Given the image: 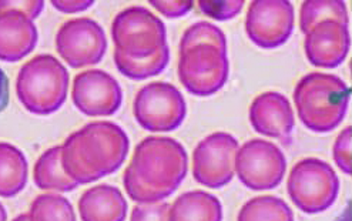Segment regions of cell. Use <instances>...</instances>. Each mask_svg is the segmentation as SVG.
<instances>
[{
	"label": "cell",
	"mask_w": 352,
	"mask_h": 221,
	"mask_svg": "<svg viewBox=\"0 0 352 221\" xmlns=\"http://www.w3.org/2000/svg\"><path fill=\"white\" fill-rule=\"evenodd\" d=\"M187 171L188 156L180 142L150 136L135 146L123 174V185L133 202L160 203L180 187Z\"/></svg>",
	"instance_id": "6da1fadb"
},
{
	"label": "cell",
	"mask_w": 352,
	"mask_h": 221,
	"mask_svg": "<svg viewBox=\"0 0 352 221\" xmlns=\"http://www.w3.org/2000/svg\"><path fill=\"white\" fill-rule=\"evenodd\" d=\"M129 149V136L119 125L91 122L65 140L62 165L73 182L90 185L119 170Z\"/></svg>",
	"instance_id": "7a4b0ae2"
},
{
	"label": "cell",
	"mask_w": 352,
	"mask_h": 221,
	"mask_svg": "<svg viewBox=\"0 0 352 221\" xmlns=\"http://www.w3.org/2000/svg\"><path fill=\"white\" fill-rule=\"evenodd\" d=\"M351 90L336 74L308 73L294 89V105L301 123L311 131L336 130L348 112Z\"/></svg>",
	"instance_id": "3957f363"
},
{
	"label": "cell",
	"mask_w": 352,
	"mask_h": 221,
	"mask_svg": "<svg viewBox=\"0 0 352 221\" xmlns=\"http://www.w3.org/2000/svg\"><path fill=\"white\" fill-rule=\"evenodd\" d=\"M69 82V72L62 62L52 54H38L19 70L16 96L29 113L49 116L65 105Z\"/></svg>",
	"instance_id": "277c9868"
},
{
	"label": "cell",
	"mask_w": 352,
	"mask_h": 221,
	"mask_svg": "<svg viewBox=\"0 0 352 221\" xmlns=\"http://www.w3.org/2000/svg\"><path fill=\"white\" fill-rule=\"evenodd\" d=\"M287 191L298 210L305 214H320L336 203L340 178L324 160L308 157L292 167Z\"/></svg>",
	"instance_id": "5b68a950"
},
{
	"label": "cell",
	"mask_w": 352,
	"mask_h": 221,
	"mask_svg": "<svg viewBox=\"0 0 352 221\" xmlns=\"http://www.w3.org/2000/svg\"><path fill=\"white\" fill-rule=\"evenodd\" d=\"M116 50L133 59H144L167 45V30L160 17L142 6H131L111 23Z\"/></svg>",
	"instance_id": "8992f818"
},
{
	"label": "cell",
	"mask_w": 352,
	"mask_h": 221,
	"mask_svg": "<svg viewBox=\"0 0 352 221\" xmlns=\"http://www.w3.org/2000/svg\"><path fill=\"white\" fill-rule=\"evenodd\" d=\"M135 122L151 133L177 130L186 118L187 105L182 92L166 82H153L137 92L133 102Z\"/></svg>",
	"instance_id": "52a82bcc"
},
{
	"label": "cell",
	"mask_w": 352,
	"mask_h": 221,
	"mask_svg": "<svg viewBox=\"0 0 352 221\" xmlns=\"http://www.w3.org/2000/svg\"><path fill=\"white\" fill-rule=\"evenodd\" d=\"M179 80L184 89L197 97L220 92L228 80L227 52L210 45L194 46L179 53Z\"/></svg>",
	"instance_id": "ba28073f"
},
{
	"label": "cell",
	"mask_w": 352,
	"mask_h": 221,
	"mask_svg": "<svg viewBox=\"0 0 352 221\" xmlns=\"http://www.w3.org/2000/svg\"><path fill=\"white\" fill-rule=\"evenodd\" d=\"M287 171V158L280 147L263 138H252L239 147L236 174L250 190L263 191L278 187Z\"/></svg>",
	"instance_id": "9c48e42d"
},
{
	"label": "cell",
	"mask_w": 352,
	"mask_h": 221,
	"mask_svg": "<svg viewBox=\"0 0 352 221\" xmlns=\"http://www.w3.org/2000/svg\"><path fill=\"white\" fill-rule=\"evenodd\" d=\"M56 50L73 69L99 65L107 50L103 28L89 17L67 20L56 34Z\"/></svg>",
	"instance_id": "30bf717a"
},
{
	"label": "cell",
	"mask_w": 352,
	"mask_h": 221,
	"mask_svg": "<svg viewBox=\"0 0 352 221\" xmlns=\"http://www.w3.org/2000/svg\"><path fill=\"white\" fill-rule=\"evenodd\" d=\"M239 142L230 133L219 131L203 138L192 153V177L210 189H223L236 174Z\"/></svg>",
	"instance_id": "8fae6325"
},
{
	"label": "cell",
	"mask_w": 352,
	"mask_h": 221,
	"mask_svg": "<svg viewBox=\"0 0 352 221\" xmlns=\"http://www.w3.org/2000/svg\"><path fill=\"white\" fill-rule=\"evenodd\" d=\"M294 6L287 0H254L245 16V32L263 49L283 46L294 30Z\"/></svg>",
	"instance_id": "7c38bea8"
},
{
	"label": "cell",
	"mask_w": 352,
	"mask_h": 221,
	"mask_svg": "<svg viewBox=\"0 0 352 221\" xmlns=\"http://www.w3.org/2000/svg\"><path fill=\"white\" fill-rule=\"evenodd\" d=\"M72 100L76 109L89 117H109L122 107L123 90L110 73L91 69L74 77Z\"/></svg>",
	"instance_id": "4fadbf2b"
},
{
	"label": "cell",
	"mask_w": 352,
	"mask_h": 221,
	"mask_svg": "<svg viewBox=\"0 0 352 221\" xmlns=\"http://www.w3.org/2000/svg\"><path fill=\"white\" fill-rule=\"evenodd\" d=\"M252 129L258 134L289 145L296 127L294 110L289 100L278 92H265L252 100L248 110Z\"/></svg>",
	"instance_id": "5bb4252c"
},
{
	"label": "cell",
	"mask_w": 352,
	"mask_h": 221,
	"mask_svg": "<svg viewBox=\"0 0 352 221\" xmlns=\"http://www.w3.org/2000/svg\"><path fill=\"white\" fill-rule=\"evenodd\" d=\"M349 46L351 39L348 26L336 20H325L305 33V57L316 67H338L346 59Z\"/></svg>",
	"instance_id": "9a60e30c"
},
{
	"label": "cell",
	"mask_w": 352,
	"mask_h": 221,
	"mask_svg": "<svg viewBox=\"0 0 352 221\" xmlns=\"http://www.w3.org/2000/svg\"><path fill=\"white\" fill-rule=\"evenodd\" d=\"M33 20L17 10L0 12V60L16 63L30 54L37 45Z\"/></svg>",
	"instance_id": "2e32d148"
},
{
	"label": "cell",
	"mask_w": 352,
	"mask_h": 221,
	"mask_svg": "<svg viewBox=\"0 0 352 221\" xmlns=\"http://www.w3.org/2000/svg\"><path fill=\"white\" fill-rule=\"evenodd\" d=\"M82 221H126L127 202L123 193L110 185L87 189L79 200Z\"/></svg>",
	"instance_id": "e0dca14e"
},
{
	"label": "cell",
	"mask_w": 352,
	"mask_h": 221,
	"mask_svg": "<svg viewBox=\"0 0 352 221\" xmlns=\"http://www.w3.org/2000/svg\"><path fill=\"white\" fill-rule=\"evenodd\" d=\"M168 221H223L220 200L203 190L182 194L170 206Z\"/></svg>",
	"instance_id": "ac0fdd59"
},
{
	"label": "cell",
	"mask_w": 352,
	"mask_h": 221,
	"mask_svg": "<svg viewBox=\"0 0 352 221\" xmlns=\"http://www.w3.org/2000/svg\"><path fill=\"white\" fill-rule=\"evenodd\" d=\"M33 182L41 190L56 193H67L79 187L63 169L62 146H54L37 158L33 169Z\"/></svg>",
	"instance_id": "d6986e66"
},
{
	"label": "cell",
	"mask_w": 352,
	"mask_h": 221,
	"mask_svg": "<svg viewBox=\"0 0 352 221\" xmlns=\"http://www.w3.org/2000/svg\"><path fill=\"white\" fill-rule=\"evenodd\" d=\"M29 165L21 149L0 142V197L17 196L28 185Z\"/></svg>",
	"instance_id": "ffe728a7"
},
{
	"label": "cell",
	"mask_w": 352,
	"mask_h": 221,
	"mask_svg": "<svg viewBox=\"0 0 352 221\" xmlns=\"http://www.w3.org/2000/svg\"><path fill=\"white\" fill-rule=\"evenodd\" d=\"M113 57L117 70L123 76L131 80H146L160 74L167 67L170 62V49L168 45H166L159 52L144 59H133L119 50H114Z\"/></svg>",
	"instance_id": "44dd1931"
},
{
	"label": "cell",
	"mask_w": 352,
	"mask_h": 221,
	"mask_svg": "<svg viewBox=\"0 0 352 221\" xmlns=\"http://www.w3.org/2000/svg\"><path fill=\"white\" fill-rule=\"evenodd\" d=\"M237 221H294V213L280 197L258 196L241 207Z\"/></svg>",
	"instance_id": "7402d4cb"
},
{
	"label": "cell",
	"mask_w": 352,
	"mask_h": 221,
	"mask_svg": "<svg viewBox=\"0 0 352 221\" xmlns=\"http://www.w3.org/2000/svg\"><path fill=\"white\" fill-rule=\"evenodd\" d=\"M325 20H336L348 26V10L341 0H308L300 9V29L305 34Z\"/></svg>",
	"instance_id": "603a6c76"
},
{
	"label": "cell",
	"mask_w": 352,
	"mask_h": 221,
	"mask_svg": "<svg viewBox=\"0 0 352 221\" xmlns=\"http://www.w3.org/2000/svg\"><path fill=\"white\" fill-rule=\"evenodd\" d=\"M30 221H76V213L69 200L57 193L37 196L29 210Z\"/></svg>",
	"instance_id": "cb8c5ba5"
},
{
	"label": "cell",
	"mask_w": 352,
	"mask_h": 221,
	"mask_svg": "<svg viewBox=\"0 0 352 221\" xmlns=\"http://www.w3.org/2000/svg\"><path fill=\"white\" fill-rule=\"evenodd\" d=\"M200 45H210L227 52V37L224 32L216 25L208 23V22H199L190 26L184 32L180 40L179 50L182 52V50H186L194 46H200Z\"/></svg>",
	"instance_id": "d4e9b609"
},
{
	"label": "cell",
	"mask_w": 352,
	"mask_h": 221,
	"mask_svg": "<svg viewBox=\"0 0 352 221\" xmlns=\"http://www.w3.org/2000/svg\"><path fill=\"white\" fill-rule=\"evenodd\" d=\"M199 9L208 17L226 22L236 17L244 8L243 0H220V2H211V0H200L197 3Z\"/></svg>",
	"instance_id": "484cf974"
},
{
	"label": "cell",
	"mask_w": 352,
	"mask_h": 221,
	"mask_svg": "<svg viewBox=\"0 0 352 221\" xmlns=\"http://www.w3.org/2000/svg\"><path fill=\"white\" fill-rule=\"evenodd\" d=\"M351 134H352L351 127L344 129L336 138L334 147H332V156H334L336 165L346 176H351V171H352V160H351L352 137H351Z\"/></svg>",
	"instance_id": "4316f807"
},
{
	"label": "cell",
	"mask_w": 352,
	"mask_h": 221,
	"mask_svg": "<svg viewBox=\"0 0 352 221\" xmlns=\"http://www.w3.org/2000/svg\"><path fill=\"white\" fill-rule=\"evenodd\" d=\"M170 204L166 202L139 204L131 211L130 221H168Z\"/></svg>",
	"instance_id": "83f0119b"
},
{
	"label": "cell",
	"mask_w": 352,
	"mask_h": 221,
	"mask_svg": "<svg viewBox=\"0 0 352 221\" xmlns=\"http://www.w3.org/2000/svg\"><path fill=\"white\" fill-rule=\"evenodd\" d=\"M150 5L159 10L163 16L168 19H179L186 16L194 6L190 0H179V2H164V0H150Z\"/></svg>",
	"instance_id": "f1b7e54d"
},
{
	"label": "cell",
	"mask_w": 352,
	"mask_h": 221,
	"mask_svg": "<svg viewBox=\"0 0 352 221\" xmlns=\"http://www.w3.org/2000/svg\"><path fill=\"white\" fill-rule=\"evenodd\" d=\"M45 8V2L42 0H29V2H22V0H0V12L2 10H17L32 20L38 17Z\"/></svg>",
	"instance_id": "f546056e"
},
{
	"label": "cell",
	"mask_w": 352,
	"mask_h": 221,
	"mask_svg": "<svg viewBox=\"0 0 352 221\" xmlns=\"http://www.w3.org/2000/svg\"><path fill=\"white\" fill-rule=\"evenodd\" d=\"M53 8L60 10L63 13H79L90 9L94 2L93 0H70V2H62V0H53L52 2Z\"/></svg>",
	"instance_id": "4dcf8cb0"
},
{
	"label": "cell",
	"mask_w": 352,
	"mask_h": 221,
	"mask_svg": "<svg viewBox=\"0 0 352 221\" xmlns=\"http://www.w3.org/2000/svg\"><path fill=\"white\" fill-rule=\"evenodd\" d=\"M9 103V78L6 73L0 69V113H2Z\"/></svg>",
	"instance_id": "1f68e13d"
},
{
	"label": "cell",
	"mask_w": 352,
	"mask_h": 221,
	"mask_svg": "<svg viewBox=\"0 0 352 221\" xmlns=\"http://www.w3.org/2000/svg\"><path fill=\"white\" fill-rule=\"evenodd\" d=\"M0 221H8V213L2 203H0Z\"/></svg>",
	"instance_id": "d6a6232c"
},
{
	"label": "cell",
	"mask_w": 352,
	"mask_h": 221,
	"mask_svg": "<svg viewBox=\"0 0 352 221\" xmlns=\"http://www.w3.org/2000/svg\"><path fill=\"white\" fill-rule=\"evenodd\" d=\"M12 221H30V220H29V214H21V215H17L16 218H13Z\"/></svg>",
	"instance_id": "836d02e7"
}]
</instances>
